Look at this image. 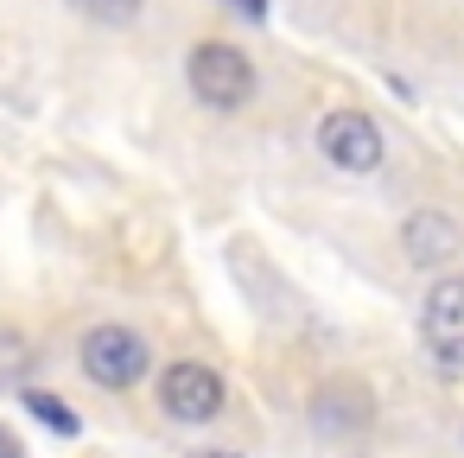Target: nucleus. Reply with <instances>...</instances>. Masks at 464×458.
<instances>
[{"label": "nucleus", "instance_id": "obj_1", "mask_svg": "<svg viewBox=\"0 0 464 458\" xmlns=\"http://www.w3.org/2000/svg\"><path fill=\"white\" fill-rule=\"evenodd\" d=\"M185 77H191V96H198L204 109H242V102L255 96V64H248V52L229 45V39H204V45L191 52Z\"/></svg>", "mask_w": 464, "mask_h": 458}, {"label": "nucleus", "instance_id": "obj_2", "mask_svg": "<svg viewBox=\"0 0 464 458\" xmlns=\"http://www.w3.org/2000/svg\"><path fill=\"white\" fill-rule=\"evenodd\" d=\"M318 153H324L337 172H375L388 147H382L375 115H362V109H331V115L318 122Z\"/></svg>", "mask_w": 464, "mask_h": 458}, {"label": "nucleus", "instance_id": "obj_3", "mask_svg": "<svg viewBox=\"0 0 464 458\" xmlns=\"http://www.w3.org/2000/svg\"><path fill=\"white\" fill-rule=\"evenodd\" d=\"M83 375H90L96 388H134V382L147 375V344H140V331H128V325H96V331L83 337Z\"/></svg>", "mask_w": 464, "mask_h": 458}, {"label": "nucleus", "instance_id": "obj_4", "mask_svg": "<svg viewBox=\"0 0 464 458\" xmlns=\"http://www.w3.org/2000/svg\"><path fill=\"white\" fill-rule=\"evenodd\" d=\"M420 344L432 350V363L464 369V274H445L426 306H420Z\"/></svg>", "mask_w": 464, "mask_h": 458}, {"label": "nucleus", "instance_id": "obj_5", "mask_svg": "<svg viewBox=\"0 0 464 458\" xmlns=\"http://www.w3.org/2000/svg\"><path fill=\"white\" fill-rule=\"evenodd\" d=\"M160 407L172 414V420H185V426H204V420H217L223 414V375L210 369V363H172L166 375H160Z\"/></svg>", "mask_w": 464, "mask_h": 458}, {"label": "nucleus", "instance_id": "obj_6", "mask_svg": "<svg viewBox=\"0 0 464 458\" xmlns=\"http://www.w3.org/2000/svg\"><path fill=\"white\" fill-rule=\"evenodd\" d=\"M312 426H318V433H337V439L369 433V426H375V395H369L356 375H331V382H318V395H312Z\"/></svg>", "mask_w": 464, "mask_h": 458}, {"label": "nucleus", "instance_id": "obj_7", "mask_svg": "<svg viewBox=\"0 0 464 458\" xmlns=\"http://www.w3.org/2000/svg\"><path fill=\"white\" fill-rule=\"evenodd\" d=\"M401 248H407L413 268H445V261L464 255V229H458L445 210H413V217L401 223Z\"/></svg>", "mask_w": 464, "mask_h": 458}, {"label": "nucleus", "instance_id": "obj_8", "mask_svg": "<svg viewBox=\"0 0 464 458\" xmlns=\"http://www.w3.org/2000/svg\"><path fill=\"white\" fill-rule=\"evenodd\" d=\"M33 363H39L33 337H20V331L0 325V388H20V382L33 375Z\"/></svg>", "mask_w": 464, "mask_h": 458}, {"label": "nucleus", "instance_id": "obj_9", "mask_svg": "<svg viewBox=\"0 0 464 458\" xmlns=\"http://www.w3.org/2000/svg\"><path fill=\"white\" fill-rule=\"evenodd\" d=\"M26 407H33V420H45L52 433H64V439H77V414H71V401L64 395H45V388H26Z\"/></svg>", "mask_w": 464, "mask_h": 458}, {"label": "nucleus", "instance_id": "obj_10", "mask_svg": "<svg viewBox=\"0 0 464 458\" xmlns=\"http://www.w3.org/2000/svg\"><path fill=\"white\" fill-rule=\"evenodd\" d=\"M71 7L90 14V20H102V26H128V20H140L147 0H71Z\"/></svg>", "mask_w": 464, "mask_h": 458}, {"label": "nucleus", "instance_id": "obj_11", "mask_svg": "<svg viewBox=\"0 0 464 458\" xmlns=\"http://www.w3.org/2000/svg\"><path fill=\"white\" fill-rule=\"evenodd\" d=\"M223 7H236L242 20H267V0H223Z\"/></svg>", "mask_w": 464, "mask_h": 458}, {"label": "nucleus", "instance_id": "obj_12", "mask_svg": "<svg viewBox=\"0 0 464 458\" xmlns=\"http://www.w3.org/2000/svg\"><path fill=\"white\" fill-rule=\"evenodd\" d=\"M0 458H26V452H20V439H14L7 426H0Z\"/></svg>", "mask_w": 464, "mask_h": 458}, {"label": "nucleus", "instance_id": "obj_13", "mask_svg": "<svg viewBox=\"0 0 464 458\" xmlns=\"http://www.w3.org/2000/svg\"><path fill=\"white\" fill-rule=\"evenodd\" d=\"M198 458H236V452H198Z\"/></svg>", "mask_w": 464, "mask_h": 458}]
</instances>
